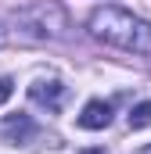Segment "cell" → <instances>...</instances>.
Wrapping results in <instances>:
<instances>
[{"label": "cell", "instance_id": "1", "mask_svg": "<svg viewBox=\"0 0 151 154\" xmlns=\"http://www.w3.org/2000/svg\"><path fill=\"white\" fill-rule=\"evenodd\" d=\"M86 29H90L97 39L119 47V50L151 54V25L144 22V18L122 11V7H97V11L86 18Z\"/></svg>", "mask_w": 151, "mask_h": 154}, {"label": "cell", "instance_id": "7", "mask_svg": "<svg viewBox=\"0 0 151 154\" xmlns=\"http://www.w3.org/2000/svg\"><path fill=\"white\" fill-rule=\"evenodd\" d=\"M140 154H151V147H144V151H140Z\"/></svg>", "mask_w": 151, "mask_h": 154}, {"label": "cell", "instance_id": "6", "mask_svg": "<svg viewBox=\"0 0 151 154\" xmlns=\"http://www.w3.org/2000/svg\"><path fill=\"white\" fill-rule=\"evenodd\" d=\"M79 154H108L104 147H90V151H79Z\"/></svg>", "mask_w": 151, "mask_h": 154}, {"label": "cell", "instance_id": "3", "mask_svg": "<svg viewBox=\"0 0 151 154\" xmlns=\"http://www.w3.org/2000/svg\"><path fill=\"white\" fill-rule=\"evenodd\" d=\"M112 122V108L104 104V100H90L86 108H83V115H79V125L83 129H104Z\"/></svg>", "mask_w": 151, "mask_h": 154}, {"label": "cell", "instance_id": "4", "mask_svg": "<svg viewBox=\"0 0 151 154\" xmlns=\"http://www.w3.org/2000/svg\"><path fill=\"white\" fill-rule=\"evenodd\" d=\"M148 125H151V100H144L130 111V129H148Z\"/></svg>", "mask_w": 151, "mask_h": 154}, {"label": "cell", "instance_id": "5", "mask_svg": "<svg viewBox=\"0 0 151 154\" xmlns=\"http://www.w3.org/2000/svg\"><path fill=\"white\" fill-rule=\"evenodd\" d=\"M4 129H7L11 136H29V133H33V122H29L25 115H18V118H7Z\"/></svg>", "mask_w": 151, "mask_h": 154}, {"label": "cell", "instance_id": "2", "mask_svg": "<svg viewBox=\"0 0 151 154\" xmlns=\"http://www.w3.org/2000/svg\"><path fill=\"white\" fill-rule=\"evenodd\" d=\"M61 82L58 79H40V82H33L29 86V97L36 100V104H43V108H50V111H58L61 108Z\"/></svg>", "mask_w": 151, "mask_h": 154}]
</instances>
